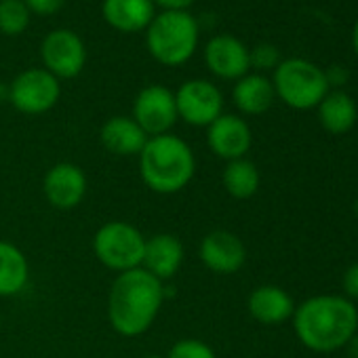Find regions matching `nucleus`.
Instances as JSON below:
<instances>
[{"label": "nucleus", "mask_w": 358, "mask_h": 358, "mask_svg": "<svg viewBox=\"0 0 358 358\" xmlns=\"http://www.w3.org/2000/svg\"><path fill=\"white\" fill-rule=\"evenodd\" d=\"M291 320L308 350L327 354L345 348L358 331V308L343 295H314L295 306Z\"/></svg>", "instance_id": "nucleus-1"}, {"label": "nucleus", "mask_w": 358, "mask_h": 358, "mask_svg": "<svg viewBox=\"0 0 358 358\" xmlns=\"http://www.w3.org/2000/svg\"><path fill=\"white\" fill-rule=\"evenodd\" d=\"M164 285L143 268L120 272L110 289L108 320L122 337L143 335L160 314Z\"/></svg>", "instance_id": "nucleus-2"}, {"label": "nucleus", "mask_w": 358, "mask_h": 358, "mask_svg": "<svg viewBox=\"0 0 358 358\" xmlns=\"http://www.w3.org/2000/svg\"><path fill=\"white\" fill-rule=\"evenodd\" d=\"M196 156L186 139L173 133L150 137L139 154L141 182L156 194H177L194 179Z\"/></svg>", "instance_id": "nucleus-3"}, {"label": "nucleus", "mask_w": 358, "mask_h": 358, "mask_svg": "<svg viewBox=\"0 0 358 358\" xmlns=\"http://www.w3.org/2000/svg\"><path fill=\"white\" fill-rule=\"evenodd\" d=\"M201 26L190 11H160L145 28L148 53L162 66H184L196 53Z\"/></svg>", "instance_id": "nucleus-4"}, {"label": "nucleus", "mask_w": 358, "mask_h": 358, "mask_svg": "<svg viewBox=\"0 0 358 358\" xmlns=\"http://www.w3.org/2000/svg\"><path fill=\"white\" fill-rule=\"evenodd\" d=\"M270 80L276 97L293 110H312L331 91L324 70L303 57L282 59Z\"/></svg>", "instance_id": "nucleus-5"}, {"label": "nucleus", "mask_w": 358, "mask_h": 358, "mask_svg": "<svg viewBox=\"0 0 358 358\" xmlns=\"http://www.w3.org/2000/svg\"><path fill=\"white\" fill-rule=\"evenodd\" d=\"M145 236L129 222H106L93 236V253L101 266L120 274L141 268Z\"/></svg>", "instance_id": "nucleus-6"}, {"label": "nucleus", "mask_w": 358, "mask_h": 358, "mask_svg": "<svg viewBox=\"0 0 358 358\" xmlns=\"http://www.w3.org/2000/svg\"><path fill=\"white\" fill-rule=\"evenodd\" d=\"M59 95H62L59 80L45 68L24 70L9 85L11 106L28 116H38L53 110L59 101Z\"/></svg>", "instance_id": "nucleus-7"}, {"label": "nucleus", "mask_w": 358, "mask_h": 358, "mask_svg": "<svg viewBox=\"0 0 358 358\" xmlns=\"http://www.w3.org/2000/svg\"><path fill=\"white\" fill-rule=\"evenodd\" d=\"M177 116L190 127H209L224 114V95L220 87L205 78H192L175 91Z\"/></svg>", "instance_id": "nucleus-8"}, {"label": "nucleus", "mask_w": 358, "mask_h": 358, "mask_svg": "<svg viewBox=\"0 0 358 358\" xmlns=\"http://www.w3.org/2000/svg\"><path fill=\"white\" fill-rule=\"evenodd\" d=\"M131 118L145 131L148 137L171 133V129L179 120L177 106H175V91H171L164 85L143 87L135 95Z\"/></svg>", "instance_id": "nucleus-9"}, {"label": "nucleus", "mask_w": 358, "mask_h": 358, "mask_svg": "<svg viewBox=\"0 0 358 358\" xmlns=\"http://www.w3.org/2000/svg\"><path fill=\"white\" fill-rule=\"evenodd\" d=\"M41 57L45 70L57 80L76 78L87 64V47L83 38L72 30H53L45 36L41 45Z\"/></svg>", "instance_id": "nucleus-10"}, {"label": "nucleus", "mask_w": 358, "mask_h": 358, "mask_svg": "<svg viewBox=\"0 0 358 358\" xmlns=\"http://www.w3.org/2000/svg\"><path fill=\"white\" fill-rule=\"evenodd\" d=\"M87 175L74 162H57L53 164L43 179V192L47 203L59 211L76 209L87 196Z\"/></svg>", "instance_id": "nucleus-11"}, {"label": "nucleus", "mask_w": 358, "mask_h": 358, "mask_svg": "<svg viewBox=\"0 0 358 358\" xmlns=\"http://www.w3.org/2000/svg\"><path fill=\"white\" fill-rule=\"evenodd\" d=\"M207 143L217 158L230 162L247 158L253 143V133L243 116L222 114L207 127Z\"/></svg>", "instance_id": "nucleus-12"}, {"label": "nucleus", "mask_w": 358, "mask_h": 358, "mask_svg": "<svg viewBox=\"0 0 358 358\" xmlns=\"http://www.w3.org/2000/svg\"><path fill=\"white\" fill-rule=\"evenodd\" d=\"M199 257L205 264V268L211 270L213 274L230 276L245 266L247 247L234 232L213 230L201 241Z\"/></svg>", "instance_id": "nucleus-13"}, {"label": "nucleus", "mask_w": 358, "mask_h": 358, "mask_svg": "<svg viewBox=\"0 0 358 358\" xmlns=\"http://www.w3.org/2000/svg\"><path fill=\"white\" fill-rule=\"evenodd\" d=\"M205 64L222 80H238L249 74V49L232 34H217L205 45Z\"/></svg>", "instance_id": "nucleus-14"}, {"label": "nucleus", "mask_w": 358, "mask_h": 358, "mask_svg": "<svg viewBox=\"0 0 358 358\" xmlns=\"http://www.w3.org/2000/svg\"><path fill=\"white\" fill-rule=\"evenodd\" d=\"M184 255L186 253H184L182 241L175 234L160 232V234L145 238L141 268L164 282L179 272V268L184 264Z\"/></svg>", "instance_id": "nucleus-15"}, {"label": "nucleus", "mask_w": 358, "mask_h": 358, "mask_svg": "<svg viewBox=\"0 0 358 358\" xmlns=\"http://www.w3.org/2000/svg\"><path fill=\"white\" fill-rule=\"evenodd\" d=\"M247 310L259 324L276 327L293 318L295 301L282 287L262 285L251 291L247 299Z\"/></svg>", "instance_id": "nucleus-16"}, {"label": "nucleus", "mask_w": 358, "mask_h": 358, "mask_svg": "<svg viewBox=\"0 0 358 358\" xmlns=\"http://www.w3.org/2000/svg\"><path fill=\"white\" fill-rule=\"evenodd\" d=\"M148 139L145 131L131 116H112L99 129L101 145L114 156H139Z\"/></svg>", "instance_id": "nucleus-17"}, {"label": "nucleus", "mask_w": 358, "mask_h": 358, "mask_svg": "<svg viewBox=\"0 0 358 358\" xmlns=\"http://www.w3.org/2000/svg\"><path fill=\"white\" fill-rule=\"evenodd\" d=\"M101 13L108 26L124 34L145 30L156 15L152 0H103Z\"/></svg>", "instance_id": "nucleus-18"}, {"label": "nucleus", "mask_w": 358, "mask_h": 358, "mask_svg": "<svg viewBox=\"0 0 358 358\" xmlns=\"http://www.w3.org/2000/svg\"><path fill=\"white\" fill-rule=\"evenodd\" d=\"M274 99H276L274 85L264 74L249 72L234 83L232 101H234L236 110L245 116H259V114L268 112L272 108Z\"/></svg>", "instance_id": "nucleus-19"}, {"label": "nucleus", "mask_w": 358, "mask_h": 358, "mask_svg": "<svg viewBox=\"0 0 358 358\" xmlns=\"http://www.w3.org/2000/svg\"><path fill=\"white\" fill-rule=\"evenodd\" d=\"M320 127L331 135H343L354 129L358 120V108L356 101L343 91H329L322 101L316 106Z\"/></svg>", "instance_id": "nucleus-20"}, {"label": "nucleus", "mask_w": 358, "mask_h": 358, "mask_svg": "<svg viewBox=\"0 0 358 358\" xmlns=\"http://www.w3.org/2000/svg\"><path fill=\"white\" fill-rule=\"evenodd\" d=\"M28 280L30 264L24 251L9 241H0V297L20 295Z\"/></svg>", "instance_id": "nucleus-21"}, {"label": "nucleus", "mask_w": 358, "mask_h": 358, "mask_svg": "<svg viewBox=\"0 0 358 358\" xmlns=\"http://www.w3.org/2000/svg\"><path fill=\"white\" fill-rule=\"evenodd\" d=\"M222 184L232 199L247 201L257 194L262 175L255 162H251L249 158H238V160L226 162L224 173H222Z\"/></svg>", "instance_id": "nucleus-22"}, {"label": "nucleus", "mask_w": 358, "mask_h": 358, "mask_svg": "<svg viewBox=\"0 0 358 358\" xmlns=\"http://www.w3.org/2000/svg\"><path fill=\"white\" fill-rule=\"evenodd\" d=\"M30 9L24 0H0V32L7 36H20L30 26Z\"/></svg>", "instance_id": "nucleus-23"}, {"label": "nucleus", "mask_w": 358, "mask_h": 358, "mask_svg": "<svg viewBox=\"0 0 358 358\" xmlns=\"http://www.w3.org/2000/svg\"><path fill=\"white\" fill-rule=\"evenodd\" d=\"M164 358H217L215 350L205 343L203 339L196 337H184V339H177Z\"/></svg>", "instance_id": "nucleus-24"}, {"label": "nucleus", "mask_w": 358, "mask_h": 358, "mask_svg": "<svg viewBox=\"0 0 358 358\" xmlns=\"http://www.w3.org/2000/svg\"><path fill=\"white\" fill-rule=\"evenodd\" d=\"M280 62H282L280 51L270 43H259L253 49H249V64H251V68L257 70V74L268 72V70L274 72Z\"/></svg>", "instance_id": "nucleus-25"}, {"label": "nucleus", "mask_w": 358, "mask_h": 358, "mask_svg": "<svg viewBox=\"0 0 358 358\" xmlns=\"http://www.w3.org/2000/svg\"><path fill=\"white\" fill-rule=\"evenodd\" d=\"M26 7L30 9V13H36V15H43V17H49V15H55L59 13L68 0H24Z\"/></svg>", "instance_id": "nucleus-26"}, {"label": "nucleus", "mask_w": 358, "mask_h": 358, "mask_svg": "<svg viewBox=\"0 0 358 358\" xmlns=\"http://www.w3.org/2000/svg\"><path fill=\"white\" fill-rule=\"evenodd\" d=\"M324 78L331 91H339L343 85H348L350 80V70L341 64H333L329 68H324Z\"/></svg>", "instance_id": "nucleus-27"}, {"label": "nucleus", "mask_w": 358, "mask_h": 358, "mask_svg": "<svg viewBox=\"0 0 358 358\" xmlns=\"http://www.w3.org/2000/svg\"><path fill=\"white\" fill-rule=\"evenodd\" d=\"M341 289H343V297H348L350 301H352V299H358V262L352 264V266L343 272Z\"/></svg>", "instance_id": "nucleus-28"}, {"label": "nucleus", "mask_w": 358, "mask_h": 358, "mask_svg": "<svg viewBox=\"0 0 358 358\" xmlns=\"http://www.w3.org/2000/svg\"><path fill=\"white\" fill-rule=\"evenodd\" d=\"M194 0H152L154 7H160L162 11H188Z\"/></svg>", "instance_id": "nucleus-29"}, {"label": "nucleus", "mask_w": 358, "mask_h": 358, "mask_svg": "<svg viewBox=\"0 0 358 358\" xmlns=\"http://www.w3.org/2000/svg\"><path fill=\"white\" fill-rule=\"evenodd\" d=\"M345 350H348V356L350 358H358V331L352 335V339L345 343Z\"/></svg>", "instance_id": "nucleus-30"}, {"label": "nucleus", "mask_w": 358, "mask_h": 358, "mask_svg": "<svg viewBox=\"0 0 358 358\" xmlns=\"http://www.w3.org/2000/svg\"><path fill=\"white\" fill-rule=\"evenodd\" d=\"M352 47H354V53L358 57V20H356V24L352 28Z\"/></svg>", "instance_id": "nucleus-31"}, {"label": "nucleus", "mask_w": 358, "mask_h": 358, "mask_svg": "<svg viewBox=\"0 0 358 358\" xmlns=\"http://www.w3.org/2000/svg\"><path fill=\"white\" fill-rule=\"evenodd\" d=\"M3 101H9V85H5L3 80H0V103Z\"/></svg>", "instance_id": "nucleus-32"}, {"label": "nucleus", "mask_w": 358, "mask_h": 358, "mask_svg": "<svg viewBox=\"0 0 358 358\" xmlns=\"http://www.w3.org/2000/svg\"><path fill=\"white\" fill-rule=\"evenodd\" d=\"M143 358H164V356H160V354H145Z\"/></svg>", "instance_id": "nucleus-33"}, {"label": "nucleus", "mask_w": 358, "mask_h": 358, "mask_svg": "<svg viewBox=\"0 0 358 358\" xmlns=\"http://www.w3.org/2000/svg\"><path fill=\"white\" fill-rule=\"evenodd\" d=\"M0 327H3V316H0Z\"/></svg>", "instance_id": "nucleus-34"}, {"label": "nucleus", "mask_w": 358, "mask_h": 358, "mask_svg": "<svg viewBox=\"0 0 358 358\" xmlns=\"http://www.w3.org/2000/svg\"><path fill=\"white\" fill-rule=\"evenodd\" d=\"M356 209H358V201H356Z\"/></svg>", "instance_id": "nucleus-35"}]
</instances>
